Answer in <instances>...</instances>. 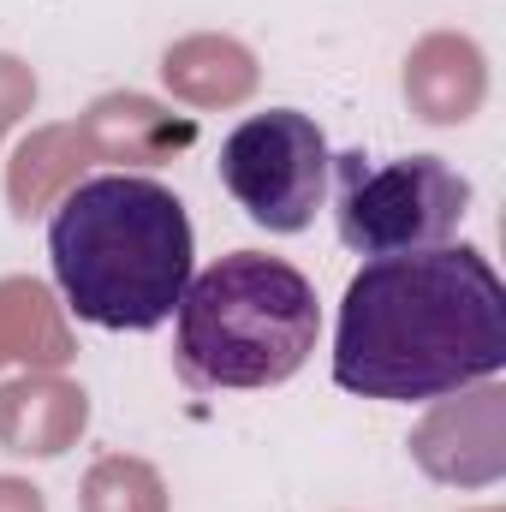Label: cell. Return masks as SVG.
Here are the masks:
<instances>
[{
	"instance_id": "5b68a950",
	"label": "cell",
	"mask_w": 506,
	"mask_h": 512,
	"mask_svg": "<svg viewBox=\"0 0 506 512\" xmlns=\"http://www.w3.org/2000/svg\"><path fill=\"white\" fill-rule=\"evenodd\" d=\"M328 137L298 108H268L221 143V185L268 233H304L328 191Z\"/></svg>"
},
{
	"instance_id": "7a4b0ae2",
	"label": "cell",
	"mask_w": 506,
	"mask_h": 512,
	"mask_svg": "<svg viewBox=\"0 0 506 512\" xmlns=\"http://www.w3.org/2000/svg\"><path fill=\"white\" fill-rule=\"evenodd\" d=\"M191 256L197 239L185 203L143 173L78 179L48 221V262L66 304L78 322L120 334H149L179 310Z\"/></svg>"
},
{
	"instance_id": "4fadbf2b",
	"label": "cell",
	"mask_w": 506,
	"mask_h": 512,
	"mask_svg": "<svg viewBox=\"0 0 506 512\" xmlns=\"http://www.w3.org/2000/svg\"><path fill=\"white\" fill-rule=\"evenodd\" d=\"M84 512H167V483L149 459L108 453L84 477Z\"/></svg>"
},
{
	"instance_id": "8fae6325",
	"label": "cell",
	"mask_w": 506,
	"mask_h": 512,
	"mask_svg": "<svg viewBox=\"0 0 506 512\" xmlns=\"http://www.w3.org/2000/svg\"><path fill=\"white\" fill-rule=\"evenodd\" d=\"M90 167V143L78 126H42L30 131L6 167V197H12V215H42L54 197H66L78 185V173Z\"/></svg>"
},
{
	"instance_id": "3957f363",
	"label": "cell",
	"mask_w": 506,
	"mask_h": 512,
	"mask_svg": "<svg viewBox=\"0 0 506 512\" xmlns=\"http://www.w3.org/2000/svg\"><path fill=\"white\" fill-rule=\"evenodd\" d=\"M322 334L316 286L268 251H227L173 310V370L191 393H256L304 370Z\"/></svg>"
},
{
	"instance_id": "6da1fadb",
	"label": "cell",
	"mask_w": 506,
	"mask_h": 512,
	"mask_svg": "<svg viewBox=\"0 0 506 512\" xmlns=\"http://www.w3.org/2000/svg\"><path fill=\"white\" fill-rule=\"evenodd\" d=\"M506 370V286L477 245L370 256L334 328V382L358 399H447Z\"/></svg>"
},
{
	"instance_id": "52a82bcc",
	"label": "cell",
	"mask_w": 506,
	"mask_h": 512,
	"mask_svg": "<svg viewBox=\"0 0 506 512\" xmlns=\"http://www.w3.org/2000/svg\"><path fill=\"white\" fill-rule=\"evenodd\" d=\"M489 96V66L471 36L435 30L405 54V102L429 126H465Z\"/></svg>"
},
{
	"instance_id": "7c38bea8",
	"label": "cell",
	"mask_w": 506,
	"mask_h": 512,
	"mask_svg": "<svg viewBox=\"0 0 506 512\" xmlns=\"http://www.w3.org/2000/svg\"><path fill=\"white\" fill-rule=\"evenodd\" d=\"M66 358H72V334H66L60 304L48 298V286L30 280V274L0 280V364L60 370Z\"/></svg>"
},
{
	"instance_id": "9a60e30c",
	"label": "cell",
	"mask_w": 506,
	"mask_h": 512,
	"mask_svg": "<svg viewBox=\"0 0 506 512\" xmlns=\"http://www.w3.org/2000/svg\"><path fill=\"white\" fill-rule=\"evenodd\" d=\"M0 512H48L42 489H30L24 477H0Z\"/></svg>"
},
{
	"instance_id": "277c9868",
	"label": "cell",
	"mask_w": 506,
	"mask_h": 512,
	"mask_svg": "<svg viewBox=\"0 0 506 512\" xmlns=\"http://www.w3.org/2000/svg\"><path fill=\"white\" fill-rule=\"evenodd\" d=\"M328 173H334L340 245L358 256L435 251L459 233V221L471 209V179L453 173L441 155L370 161L364 149H346L328 161Z\"/></svg>"
},
{
	"instance_id": "9c48e42d",
	"label": "cell",
	"mask_w": 506,
	"mask_h": 512,
	"mask_svg": "<svg viewBox=\"0 0 506 512\" xmlns=\"http://www.w3.org/2000/svg\"><path fill=\"white\" fill-rule=\"evenodd\" d=\"M84 143H90V161H131V167H155V161H167L173 149H185L191 137H197V120L191 114H167L161 102H149V96H102L84 120Z\"/></svg>"
},
{
	"instance_id": "30bf717a",
	"label": "cell",
	"mask_w": 506,
	"mask_h": 512,
	"mask_svg": "<svg viewBox=\"0 0 506 512\" xmlns=\"http://www.w3.org/2000/svg\"><path fill=\"white\" fill-rule=\"evenodd\" d=\"M161 84L191 108H233L256 90V54L233 36H185L167 48Z\"/></svg>"
},
{
	"instance_id": "8992f818",
	"label": "cell",
	"mask_w": 506,
	"mask_h": 512,
	"mask_svg": "<svg viewBox=\"0 0 506 512\" xmlns=\"http://www.w3.org/2000/svg\"><path fill=\"white\" fill-rule=\"evenodd\" d=\"M411 459L435 483L459 489H489L506 471V393L495 382H471L411 429Z\"/></svg>"
},
{
	"instance_id": "ba28073f",
	"label": "cell",
	"mask_w": 506,
	"mask_h": 512,
	"mask_svg": "<svg viewBox=\"0 0 506 512\" xmlns=\"http://www.w3.org/2000/svg\"><path fill=\"white\" fill-rule=\"evenodd\" d=\"M90 423V393L54 370L18 376L0 387V447L18 459H54L66 453Z\"/></svg>"
},
{
	"instance_id": "5bb4252c",
	"label": "cell",
	"mask_w": 506,
	"mask_h": 512,
	"mask_svg": "<svg viewBox=\"0 0 506 512\" xmlns=\"http://www.w3.org/2000/svg\"><path fill=\"white\" fill-rule=\"evenodd\" d=\"M30 102H36V72H30L24 60L0 54V131L12 126V120H24Z\"/></svg>"
}]
</instances>
